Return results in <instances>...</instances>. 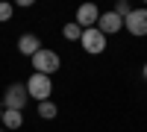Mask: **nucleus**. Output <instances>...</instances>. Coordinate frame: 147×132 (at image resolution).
I'll use <instances>...</instances> for the list:
<instances>
[{
    "instance_id": "nucleus-6",
    "label": "nucleus",
    "mask_w": 147,
    "mask_h": 132,
    "mask_svg": "<svg viewBox=\"0 0 147 132\" xmlns=\"http://www.w3.org/2000/svg\"><path fill=\"white\" fill-rule=\"evenodd\" d=\"M74 21H77L82 29H94L97 21H100V9H97L94 3H82V6L77 9V18H74Z\"/></svg>"
},
{
    "instance_id": "nucleus-13",
    "label": "nucleus",
    "mask_w": 147,
    "mask_h": 132,
    "mask_svg": "<svg viewBox=\"0 0 147 132\" xmlns=\"http://www.w3.org/2000/svg\"><path fill=\"white\" fill-rule=\"evenodd\" d=\"M112 12H115V15H118V18H127V15H129V12H132V6L127 3V0H118V6H115Z\"/></svg>"
},
{
    "instance_id": "nucleus-14",
    "label": "nucleus",
    "mask_w": 147,
    "mask_h": 132,
    "mask_svg": "<svg viewBox=\"0 0 147 132\" xmlns=\"http://www.w3.org/2000/svg\"><path fill=\"white\" fill-rule=\"evenodd\" d=\"M141 74H144V79H147V62H144V70H141Z\"/></svg>"
},
{
    "instance_id": "nucleus-8",
    "label": "nucleus",
    "mask_w": 147,
    "mask_h": 132,
    "mask_svg": "<svg viewBox=\"0 0 147 132\" xmlns=\"http://www.w3.org/2000/svg\"><path fill=\"white\" fill-rule=\"evenodd\" d=\"M18 50H21V56H35V53H38L41 50V38H38V35H32V32H24L21 35V38H18Z\"/></svg>"
},
{
    "instance_id": "nucleus-5",
    "label": "nucleus",
    "mask_w": 147,
    "mask_h": 132,
    "mask_svg": "<svg viewBox=\"0 0 147 132\" xmlns=\"http://www.w3.org/2000/svg\"><path fill=\"white\" fill-rule=\"evenodd\" d=\"M124 29L129 35H136V38L147 35V9H132L129 15L124 18Z\"/></svg>"
},
{
    "instance_id": "nucleus-16",
    "label": "nucleus",
    "mask_w": 147,
    "mask_h": 132,
    "mask_svg": "<svg viewBox=\"0 0 147 132\" xmlns=\"http://www.w3.org/2000/svg\"><path fill=\"white\" fill-rule=\"evenodd\" d=\"M0 132H3V129H0Z\"/></svg>"
},
{
    "instance_id": "nucleus-3",
    "label": "nucleus",
    "mask_w": 147,
    "mask_h": 132,
    "mask_svg": "<svg viewBox=\"0 0 147 132\" xmlns=\"http://www.w3.org/2000/svg\"><path fill=\"white\" fill-rule=\"evenodd\" d=\"M27 100H30L27 85H24V82H12V85L6 88L0 106H3V109H12V112H24V109H27Z\"/></svg>"
},
{
    "instance_id": "nucleus-10",
    "label": "nucleus",
    "mask_w": 147,
    "mask_h": 132,
    "mask_svg": "<svg viewBox=\"0 0 147 132\" xmlns=\"http://www.w3.org/2000/svg\"><path fill=\"white\" fill-rule=\"evenodd\" d=\"M56 115H59V106H56L53 100H44V103H38V117H44V121H53Z\"/></svg>"
},
{
    "instance_id": "nucleus-11",
    "label": "nucleus",
    "mask_w": 147,
    "mask_h": 132,
    "mask_svg": "<svg viewBox=\"0 0 147 132\" xmlns=\"http://www.w3.org/2000/svg\"><path fill=\"white\" fill-rule=\"evenodd\" d=\"M62 35H65L68 41H80V38H82V27H80L77 21H74V23H65V27H62Z\"/></svg>"
},
{
    "instance_id": "nucleus-7",
    "label": "nucleus",
    "mask_w": 147,
    "mask_h": 132,
    "mask_svg": "<svg viewBox=\"0 0 147 132\" xmlns=\"http://www.w3.org/2000/svg\"><path fill=\"white\" fill-rule=\"evenodd\" d=\"M97 29L103 35H115L118 29H124V18H118L115 12H100V21H97Z\"/></svg>"
},
{
    "instance_id": "nucleus-9",
    "label": "nucleus",
    "mask_w": 147,
    "mask_h": 132,
    "mask_svg": "<svg viewBox=\"0 0 147 132\" xmlns=\"http://www.w3.org/2000/svg\"><path fill=\"white\" fill-rule=\"evenodd\" d=\"M0 126H6V129H21V126H24V112L3 109V121H0Z\"/></svg>"
},
{
    "instance_id": "nucleus-12",
    "label": "nucleus",
    "mask_w": 147,
    "mask_h": 132,
    "mask_svg": "<svg viewBox=\"0 0 147 132\" xmlns=\"http://www.w3.org/2000/svg\"><path fill=\"white\" fill-rule=\"evenodd\" d=\"M12 12H15V6H12V3H6V0H0V23H3V21H9V18H12Z\"/></svg>"
},
{
    "instance_id": "nucleus-1",
    "label": "nucleus",
    "mask_w": 147,
    "mask_h": 132,
    "mask_svg": "<svg viewBox=\"0 0 147 132\" xmlns=\"http://www.w3.org/2000/svg\"><path fill=\"white\" fill-rule=\"evenodd\" d=\"M59 68H62V59H59V53H56V50H50V47H41V50L32 56V74L53 76Z\"/></svg>"
},
{
    "instance_id": "nucleus-4",
    "label": "nucleus",
    "mask_w": 147,
    "mask_h": 132,
    "mask_svg": "<svg viewBox=\"0 0 147 132\" xmlns=\"http://www.w3.org/2000/svg\"><path fill=\"white\" fill-rule=\"evenodd\" d=\"M80 44H82V50L85 53H91V56H100L103 50H106V35L100 32V29H82V38H80Z\"/></svg>"
},
{
    "instance_id": "nucleus-2",
    "label": "nucleus",
    "mask_w": 147,
    "mask_h": 132,
    "mask_svg": "<svg viewBox=\"0 0 147 132\" xmlns=\"http://www.w3.org/2000/svg\"><path fill=\"white\" fill-rule=\"evenodd\" d=\"M27 94H30L35 103L50 100V94H53V79L44 76V74H30V79H27Z\"/></svg>"
},
{
    "instance_id": "nucleus-15",
    "label": "nucleus",
    "mask_w": 147,
    "mask_h": 132,
    "mask_svg": "<svg viewBox=\"0 0 147 132\" xmlns=\"http://www.w3.org/2000/svg\"><path fill=\"white\" fill-rule=\"evenodd\" d=\"M0 121H3V106H0Z\"/></svg>"
}]
</instances>
